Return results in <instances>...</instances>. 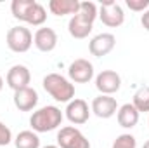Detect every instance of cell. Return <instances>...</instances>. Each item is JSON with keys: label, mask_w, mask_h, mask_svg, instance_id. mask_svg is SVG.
<instances>
[{"label": "cell", "mask_w": 149, "mask_h": 148, "mask_svg": "<svg viewBox=\"0 0 149 148\" xmlns=\"http://www.w3.org/2000/svg\"><path fill=\"white\" fill-rule=\"evenodd\" d=\"M97 16H99V11L94 2H80L78 12L71 16L70 23H68L70 35L74 38H87L92 32L94 21Z\"/></svg>", "instance_id": "1"}, {"label": "cell", "mask_w": 149, "mask_h": 148, "mask_svg": "<svg viewBox=\"0 0 149 148\" xmlns=\"http://www.w3.org/2000/svg\"><path fill=\"white\" fill-rule=\"evenodd\" d=\"M63 124V111L54 105L42 106L30 117V125L35 132H49Z\"/></svg>", "instance_id": "2"}, {"label": "cell", "mask_w": 149, "mask_h": 148, "mask_svg": "<svg viewBox=\"0 0 149 148\" xmlns=\"http://www.w3.org/2000/svg\"><path fill=\"white\" fill-rule=\"evenodd\" d=\"M42 85H43L45 92H49L59 103H70L71 99H74V85L63 75L59 73L45 75Z\"/></svg>", "instance_id": "3"}, {"label": "cell", "mask_w": 149, "mask_h": 148, "mask_svg": "<svg viewBox=\"0 0 149 148\" xmlns=\"http://www.w3.org/2000/svg\"><path fill=\"white\" fill-rule=\"evenodd\" d=\"M33 44V35L24 26H12L7 32V47L12 52H26Z\"/></svg>", "instance_id": "4"}, {"label": "cell", "mask_w": 149, "mask_h": 148, "mask_svg": "<svg viewBox=\"0 0 149 148\" xmlns=\"http://www.w3.org/2000/svg\"><path fill=\"white\" fill-rule=\"evenodd\" d=\"M57 147L59 148H90L88 140L83 136L81 131H78L73 125L61 127L57 132Z\"/></svg>", "instance_id": "5"}, {"label": "cell", "mask_w": 149, "mask_h": 148, "mask_svg": "<svg viewBox=\"0 0 149 148\" xmlns=\"http://www.w3.org/2000/svg\"><path fill=\"white\" fill-rule=\"evenodd\" d=\"M99 18L101 21L109 26V28H118L123 25L125 21V12L121 9V5L118 2H113V0H106L101 4V9H99Z\"/></svg>", "instance_id": "6"}, {"label": "cell", "mask_w": 149, "mask_h": 148, "mask_svg": "<svg viewBox=\"0 0 149 148\" xmlns=\"http://www.w3.org/2000/svg\"><path fill=\"white\" fill-rule=\"evenodd\" d=\"M95 87L101 94L111 96L114 92L120 91L121 87V77L113 72V70H102L101 73L95 77Z\"/></svg>", "instance_id": "7"}, {"label": "cell", "mask_w": 149, "mask_h": 148, "mask_svg": "<svg viewBox=\"0 0 149 148\" xmlns=\"http://www.w3.org/2000/svg\"><path fill=\"white\" fill-rule=\"evenodd\" d=\"M68 75H70V78L73 80L74 84H87L94 77V66H92V63L88 59L80 58V59H74L73 63L70 65Z\"/></svg>", "instance_id": "8"}, {"label": "cell", "mask_w": 149, "mask_h": 148, "mask_svg": "<svg viewBox=\"0 0 149 148\" xmlns=\"http://www.w3.org/2000/svg\"><path fill=\"white\" fill-rule=\"evenodd\" d=\"M114 45H116V38H114L113 33H99L90 40L88 51H90L92 56L102 58V56H108L111 52L114 49Z\"/></svg>", "instance_id": "9"}, {"label": "cell", "mask_w": 149, "mask_h": 148, "mask_svg": "<svg viewBox=\"0 0 149 148\" xmlns=\"http://www.w3.org/2000/svg\"><path fill=\"white\" fill-rule=\"evenodd\" d=\"M66 117L68 120L74 124V125H81L88 120L90 117V110H88V105L85 99H80V98H74L68 103L66 106Z\"/></svg>", "instance_id": "10"}, {"label": "cell", "mask_w": 149, "mask_h": 148, "mask_svg": "<svg viewBox=\"0 0 149 148\" xmlns=\"http://www.w3.org/2000/svg\"><path fill=\"white\" fill-rule=\"evenodd\" d=\"M30 82H31V73L24 65H14L7 72V85L14 89V92L19 89L30 87Z\"/></svg>", "instance_id": "11"}, {"label": "cell", "mask_w": 149, "mask_h": 148, "mask_svg": "<svg viewBox=\"0 0 149 148\" xmlns=\"http://www.w3.org/2000/svg\"><path fill=\"white\" fill-rule=\"evenodd\" d=\"M92 111L99 118H109V117H113L118 111V103H116V99L113 96L99 94L92 101Z\"/></svg>", "instance_id": "12"}, {"label": "cell", "mask_w": 149, "mask_h": 148, "mask_svg": "<svg viewBox=\"0 0 149 148\" xmlns=\"http://www.w3.org/2000/svg\"><path fill=\"white\" fill-rule=\"evenodd\" d=\"M38 103V92L33 87H24L14 92V105L19 111H31Z\"/></svg>", "instance_id": "13"}, {"label": "cell", "mask_w": 149, "mask_h": 148, "mask_svg": "<svg viewBox=\"0 0 149 148\" xmlns=\"http://www.w3.org/2000/svg\"><path fill=\"white\" fill-rule=\"evenodd\" d=\"M33 44L38 51L42 52H50L57 45V33L52 28H38L33 37Z\"/></svg>", "instance_id": "14"}, {"label": "cell", "mask_w": 149, "mask_h": 148, "mask_svg": "<svg viewBox=\"0 0 149 148\" xmlns=\"http://www.w3.org/2000/svg\"><path fill=\"white\" fill-rule=\"evenodd\" d=\"M116 118H118V124L125 129H132L137 125L139 122V111L135 110V106L132 103H125L121 105L118 111H116Z\"/></svg>", "instance_id": "15"}, {"label": "cell", "mask_w": 149, "mask_h": 148, "mask_svg": "<svg viewBox=\"0 0 149 148\" xmlns=\"http://www.w3.org/2000/svg\"><path fill=\"white\" fill-rule=\"evenodd\" d=\"M49 9L54 16H66V14H76L80 9L78 0H50Z\"/></svg>", "instance_id": "16"}, {"label": "cell", "mask_w": 149, "mask_h": 148, "mask_svg": "<svg viewBox=\"0 0 149 148\" xmlns=\"http://www.w3.org/2000/svg\"><path fill=\"white\" fill-rule=\"evenodd\" d=\"M16 148H40V138L33 131H21L16 140Z\"/></svg>", "instance_id": "17"}, {"label": "cell", "mask_w": 149, "mask_h": 148, "mask_svg": "<svg viewBox=\"0 0 149 148\" xmlns=\"http://www.w3.org/2000/svg\"><path fill=\"white\" fill-rule=\"evenodd\" d=\"M132 105L135 106V110L139 111H149V85L139 87L134 94V101Z\"/></svg>", "instance_id": "18"}, {"label": "cell", "mask_w": 149, "mask_h": 148, "mask_svg": "<svg viewBox=\"0 0 149 148\" xmlns=\"http://www.w3.org/2000/svg\"><path fill=\"white\" fill-rule=\"evenodd\" d=\"M111 148H137V141L132 134H120Z\"/></svg>", "instance_id": "19"}, {"label": "cell", "mask_w": 149, "mask_h": 148, "mask_svg": "<svg viewBox=\"0 0 149 148\" xmlns=\"http://www.w3.org/2000/svg\"><path fill=\"white\" fill-rule=\"evenodd\" d=\"M10 141H12V132H10V129L0 120V148L7 147Z\"/></svg>", "instance_id": "20"}, {"label": "cell", "mask_w": 149, "mask_h": 148, "mask_svg": "<svg viewBox=\"0 0 149 148\" xmlns=\"http://www.w3.org/2000/svg\"><path fill=\"white\" fill-rule=\"evenodd\" d=\"M125 4L130 11H135V12H141V11L146 12V9L149 7V0H127Z\"/></svg>", "instance_id": "21"}, {"label": "cell", "mask_w": 149, "mask_h": 148, "mask_svg": "<svg viewBox=\"0 0 149 148\" xmlns=\"http://www.w3.org/2000/svg\"><path fill=\"white\" fill-rule=\"evenodd\" d=\"M141 23H142L144 30H148V32H149V11H146V12L142 14V18H141Z\"/></svg>", "instance_id": "22"}, {"label": "cell", "mask_w": 149, "mask_h": 148, "mask_svg": "<svg viewBox=\"0 0 149 148\" xmlns=\"http://www.w3.org/2000/svg\"><path fill=\"white\" fill-rule=\"evenodd\" d=\"M3 89V78H2V75H0V91Z\"/></svg>", "instance_id": "23"}, {"label": "cell", "mask_w": 149, "mask_h": 148, "mask_svg": "<svg viewBox=\"0 0 149 148\" xmlns=\"http://www.w3.org/2000/svg\"><path fill=\"white\" fill-rule=\"evenodd\" d=\"M43 148H59V147H56V145H47V147H43Z\"/></svg>", "instance_id": "24"}, {"label": "cell", "mask_w": 149, "mask_h": 148, "mask_svg": "<svg viewBox=\"0 0 149 148\" xmlns=\"http://www.w3.org/2000/svg\"><path fill=\"white\" fill-rule=\"evenodd\" d=\"M142 148H149V141H146V143H144V147Z\"/></svg>", "instance_id": "25"}, {"label": "cell", "mask_w": 149, "mask_h": 148, "mask_svg": "<svg viewBox=\"0 0 149 148\" xmlns=\"http://www.w3.org/2000/svg\"><path fill=\"white\" fill-rule=\"evenodd\" d=\"M3 148H5V147H3Z\"/></svg>", "instance_id": "26"}]
</instances>
